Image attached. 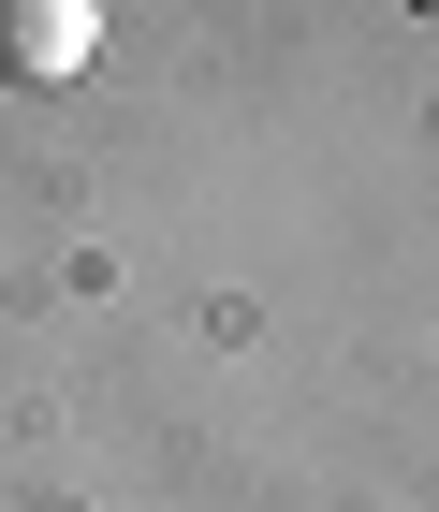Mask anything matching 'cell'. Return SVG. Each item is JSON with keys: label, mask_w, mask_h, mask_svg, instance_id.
Segmentation results:
<instances>
[{"label": "cell", "mask_w": 439, "mask_h": 512, "mask_svg": "<svg viewBox=\"0 0 439 512\" xmlns=\"http://www.w3.org/2000/svg\"><path fill=\"white\" fill-rule=\"evenodd\" d=\"M103 59V0H0V88H74Z\"/></svg>", "instance_id": "6da1fadb"}, {"label": "cell", "mask_w": 439, "mask_h": 512, "mask_svg": "<svg viewBox=\"0 0 439 512\" xmlns=\"http://www.w3.org/2000/svg\"><path fill=\"white\" fill-rule=\"evenodd\" d=\"M410 15H439V0H410Z\"/></svg>", "instance_id": "7a4b0ae2"}]
</instances>
